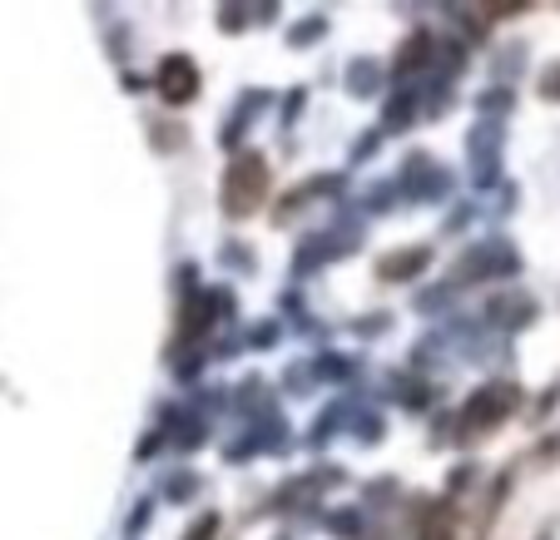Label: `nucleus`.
<instances>
[{
    "instance_id": "2",
    "label": "nucleus",
    "mask_w": 560,
    "mask_h": 540,
    "mask_svg": "<svg viewBox=\"0 0 560 540\" xmlns=\"http://www.w3.org/2000/svg\"><path fill=\"white\" fill-rule=\"evenodd\" d=\"M159 95L170 99V105H189V99L199 95V70H194V60L170 55L164 70H159Z\"/></svg>"
},
{
    "instance_id": "1",
    "label": "nucleus",
    "mask_w": 560,
    "mask_h": 540,
    "mask_svg": "<svg viewBox=\"0 0 560 540\" xmlns=\"http://www.w3.org/2000/svg\"><path fill=\"white\" fill-rule=\"evenodd\" d=\"M264 199H268V164L258 154H238L229 164V174H223V209L233 219H248V213L264 209Z\"/></svg>"
},
{
    "instance_id": "3",
    "label": "nucleus",
    "mask_w": 560,
    "mask_h": 540,
    "mask_svg": "<svg viewBox=\"0 0 560 540\" xmlns=\"http://www.w3.org/2000/svg\"><path fill=\"white\" fill-rule=\"evenodd\" d=\"M422 263H427V248H407V254L382 258V278L397 283V278H412V268H422Z\"/></svg>"
}]
</instances>
